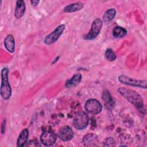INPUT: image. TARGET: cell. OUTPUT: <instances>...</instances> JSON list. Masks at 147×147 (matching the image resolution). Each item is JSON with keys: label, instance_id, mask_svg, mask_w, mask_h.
<instances>
[{"label": "cell", "instance_id": "1", "mask_svg": "<svg viewBox=\"0 0 147 147\" xmlns=\"http://www.w3.org/2000/svg\"><path fill=\"white\" fill-rule=\"evenodd\" d=\"M117 91L128 102L133 104L140 112L144 114H146L143 99L138 93L130 88L123 87H119Z\"/></svg>", "mask_w": 147, "mask_h": 147}, {"label": "cell", "instance_id": "2", "mask_svg": "<svg viewBox=\"0 0 147 147\" xmlns=\"http://www.w3.org/2000/svg\"><path fill=\"white\" fill-rule=\"evenodd\" d=\"M9 69L4 67L1 69V96L5 99H9L11 95V88L8 79Z\"/></svg>", "mask_w": 147, "mask_h": 147}, {"label": "cell", "instance_id": "3", "mask_svg": "<svg viewBox=\"0 0 147 147\" xmlns=\"http://www.w3.org/2000/svg\"><path fill=\"white\" fill-rule=\"evenodd\" d=\"M118 79L120 83L127 86L137 87L145 89L146 88L147 82L146 80L136 79L123 75H119Z\"/></svg>", "mask_w": 147, "mask_h": 147}, {"label": "cell", "instance_id": "4", "mask_svg": "<svg viewBox=\"0 0 147 147\" xmlns=\"http://www.w3.org/2000/svg\"><path fill=\"white\" fill-rule=\"evenodd\" d=\"M89 117L84 111H79L75 114L73 119V126L78 130L84 129L88 125Z\"/></svg>", "mask_w": 147, "mask_h": 147}, {"label": "cell", "instance_id": "5", "mask_svg": "<svg viewBox=\"0 0 147 147\" xmlns=\"http://www.w3.org/2000/svg\"><path fill=\"white\" fill-rule=\"evenodd\" d=\"M103 25V21L99 18L94 20L89 32L84 36L86 40H91L96 38L99 34Z\"/></svg>", "mask_w": 147, "mask_h": 147}, {"label": "cell", "instance_id": "6", "mask_svg": "<svg viewBox=\"0 0 147 147\" xmlns=\"http://www.w3.org/2000/svg\"><path fill=\"white\" fill-rule=\"evenodd\" d=\"M84 109L86 111L92 115L99 114L102 110L101 103L96 99H89L87 100L84 105Z\"/></svg>", "mask_w": 147, "mask_h": 147}, {"label": "cell", "instance_id": "7", "mask_svg": "<svg viewBox=\"0 0 147 147\" xmlns=\"http://www.w3.org/2000/svg\"><path fill=\"white\" fill-rule=\"evenodd\" d=\"M64 30L65 25L64 24L59 25L53 31L45 37L44 43L47 45H51L55 43L60 38Z\"/></svg>", "mask_w": 147, "mask_h": 147}, {"label": "cell", "instance_id": "8", "mask_svg": "<svg viewBox=\"0 0 147 147\" xmlns=\"http://www.w3.org/2000/svg\"><path fill=\"white\" fill-rule=\"evenodd\" d=\"M56 135L52 131H45L41 136V143L47 146H52L56 141Z\"/></svg>", "mask_w": 147, "mask_h": 147}, {"label": "cell", "instance_id": "9", "mask_svg": "<svg viewBox=\"0 0 147 147\" xmlns=\"http://www.w3.org/2000/svg\"><path fill=\"white\" fill-rule=\"evenodd\" d=\"M57 137L63 141H68L74 137V132L72 129L68 126L61 127L58 133Z\"/></svg>", "mask_w": 147, "mask_h": 147}, {"label": "cell", "instance_id": "10", "mask_svg": "<svg viewBox=\"0 0 147 147\" xmlns=\"http://www.w3.org/2000/svg\"><path fill=\"white\" fill-rule=\"evenodd\" d=\"M99 142L98 137L93 133L86 134L82 139V144L84 146L91 147L98 145Z\"/></svg>", "mask_w": 147, "mask_h": 147}, {"label": "cell", "instance_id": "11", "mask_svg": "<svg viewBox=\"0 0 147 147\" xmlns=\"http://www.w3.org/2000/svg\"><path fill=\"white\" fill-rule=\"evenodd\" d=\"M26 10L25 3L22 0H19L16 2V5L14 10V16L16 18H21L25 13Z\"/></svg>", "mask_w": 147, "mask_h": 147}, {"label": "cell", "instance_id": "12", "mask_svg": "<svg viewBox=\"0 0 147 147\" xmlns=\"http://www.w3.org/2000/svg\"><path fill=\"white\" fill-rule=\"evenodd\" d=\"M82 75L80 73L74 74L69 79H68L65 84L66 88L74 87L78 85L82 80Z\"/></svg>", "mask_w": 147, "mask_h": 147}, {"label": "cell", "instance_id": "13", "mask_svg": "<svg viewBox=\"0 0 147 147\" xmlns=\"http://www.w3.org/2000/svg\"><path fill=\"white\" fill-rule=\"evenodd\" d=\"M4 45L6 49L10 52L13 53L15 50V41L12 34H8L4 40Z\"/></svg>", "mask_w": 147, "mask_h": 147}, {"label": "cell", "instance_id": "14", "mask_svg": "<svg viewBox=\"0 0 147 147\" xmlns=\"http://www.w3.org/2000/svg\"><path fill=\"white\" fill-rule=\"evenodd\" d=\"M84 7V3L81 2H77L67 5L63 9L65 13H73L82 9Z\"/></svg>", "mask_w": 147, "mask_h": 147}, {"label": "cell", "instance_id": "15", "mask_svg": "<svg viewBox=\"0 0 147 147\" xmlns=\"http://www.w3.org/2000/svg\"><path fill=\"white\" fill-rule=\"evenodd\" d=\"M102 99L106 109L109 110H111L113 109L115 103L111 96V95L107 90L104 91L102 95Z\"/></svg>", "mask_w": 147, "mask_h": 147}, {"label": "cell", "instance_id": "16", "mask_svg": "<svg viewBox=\"0 0 147 147\" xmlns=\"http://www.w3.org/2000/svg\"><path fill=\"white\" fill-rule=\"evenodd\" d=\"M28 137H29V131L27 129H24L23 130H22V131L21 132L20 134L18 137L17 142V146L18 147L24 146L27 142Z\"/></svg>", "mask_w": 147, "mask_h": 147}, {"label": "cell", "instance_id": "17", "mask_svg": "<svg viewBox=\"0 0 147 147\" xmlns=\"http://www.w3.org/2000/svg\"><path fill=\"white\" fill-rule=\"evenodd\" d=\"M115 14H116V10L115 9L111 8L107 10L105 12L103 16V18H102L103 21L106 23H108L110 22L114 19V18L115 16Z\"/></svg>", "mask_w": 147, "mask_h": 147}, {"label": "cell", "instance_id": "18", "mask_svg": "<svg viewBox=\"0 0 147 147\" xmlns=\"http://www.w3.org/2000/svg\"><path fill=\"white\" fill-rule=\"evenodd\" d=\"M126 34V30L121 26H115L113 29V35L115 38H122Z\"/></svg>", "mask_w": 147, "mask_h": 147}, {"label": "cell", "instance_id": "19", "mask_svg": "<svg viewBox=\"0 0 147 147\" xmlns=\"http://www.w3.org/2000/svg\"><path fill=\"white\" fill-rule=\"evenodd\" d=\"M105 55L106 59L109 61H113L117 58V55L115 53L111 48H107L106 50Z\"/></svg>", "mask_w": 147, "mask_h": 147}, {"label": "cell", "instance_id": "20", "mask_svg": "<svg viewBox=\"0 0 147 147\" xmlns=\"http://www.w3.org/2000/svg\"><path fill=\"white\" fill-rule=\"evenodd\" d=\"M115 145V141L113 137H108L103 142V146H114Z\"/></svg>", "mask_w": 147, "mask_h": 147}, {"label": "cell", "instance_id": "21", "mask_svg": "<svg viewBox=\"0 0 147 147\" xmlns=\"http://www.w3.org/2000/svg\"><path fill=\"white\" fill-rule=\"evenodd\" d=\"M28 146H40V144H39V142L36 140H30L28 142V144H27Z\"/></svg>", "mask_w": 147, "mask_h": 147}, {"label": "cell", "instance_id": "22", "mask_svg": "<svg viewBox=\"0 0 147 147\" xmlns=\"http://www.w3.org/2000/svg\"><path fill=\"white\" fill-rule=\"evenodd\" d=\"M30 2L32 6H36L38 5V3L40 2V1H34V0H33V1H30Z\"/></svg>", "mask_w": 147, "mask_h": 147}]
</instances>
